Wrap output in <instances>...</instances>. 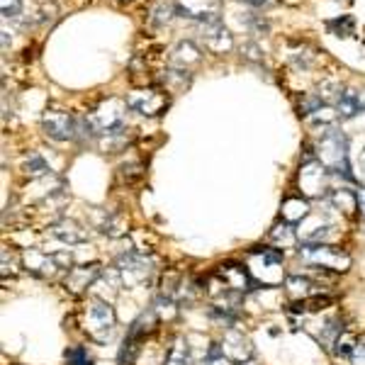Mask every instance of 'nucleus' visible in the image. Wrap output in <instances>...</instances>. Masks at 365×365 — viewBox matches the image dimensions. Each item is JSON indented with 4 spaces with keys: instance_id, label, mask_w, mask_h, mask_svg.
<instances>
[{
    "instance_id": "obj_1",
    "label": "nucleus",
    "mask_w": 365,
    "mask_h": 365,
    "mask_svg": "<svg viewBox=\"0 0 365 365\" xmlns=\"http://www.w3.org/2000/svg\"><path fill=\"white\" fill-rule=\"evenodd\" d=\"M314 156L329 173H343L348 181H353L351 163H348V141L334 127H326V132H321Z\"/></svg>"
},
{
    "instance_id": "obj_2",
    "label": "nucleus",
    "mask_w": 365,
    "mask_h": 365,
    "mask_svg": "<svg viewBox=\"0 0 365 365\" xmlns=\"http://www.w3.org/2000/svg\"><path fill=\"white\" fill-rule=\"evenodd\" d=\"M127 100L122 98H108L93 110L86 117V124L95 136H110L124 129V115H127Z\"/></svg>"
},
{
    "instance_id": "obj_3",
    "label": "nucleus",
    "mask_w": 365,
    "mask_h": 365,
    "mask_svg": "<svg viewBox=\"0 0 365 365\" xmlns=\"http://www.w3.org/2000/svg\"><path fill=\"white\" fill-rule=\"evenodd\" d=\"M300 258L312 263V266L334 268V271H348V266H351L348 253L338 251V248L329 246V243H302Z\"/></svg>"
},
{
    "instance_id": "obj_4",
    "label": "nucleus",
    "mask_w": 365,
    "mask_h": 365,
    "mask_svg": "<svg viewBox=\"0 0 365 365\" xmlns=\"http://www.w3.org/2000/svg\"><path fill=\"white\" fill-rule=\"evenodd\" d=\"M27 271L39 278H56L59 273L71 271V256L68 253H44V251H27L25 253Z\"/></svg>"
},
{
    "instance_id": "obj_5",
    "label": "nucleus",
    "mask_w": 365,
    "mask_h": 365,
    "mask_svg": "<svg viewBox=\"0 0 365 365\" xmlns=\"http://www.w3.org/2000/svg\"><path fill=\"white\" fill-rule=\"evenodd\" d=\"M86 329L95 341H108L115 329V309L105 300H93L86 309Z\"/></svg>"
},
{
    "instance_id": "obj_6",
    "label": "nucleus",
    "mask_w": 365,
    "mask_h": 365,
    "mask_svg": "<svg viewBox=\"0 0 365 365\" xmlns=\"http://www.w3.org/2000/svg\"><path fill=\"white\" fill-rule=\"evenodd\" d=\"M127 105L134 113L144 115V117H158L168 110L171 100L163 91H156V88H146V91H134L127 95Z\"/></svg>"
},
{
    "instance_id": "obj_7",
    "label": "nucleus",
    "mask_w": 365,
    "mask_h": 365,
    "mask_svg": "<svg viewBox=\"0 0 365 365\" xmlns=\"http://www.w3.org/2000/svg\"><path fill=\"white\" fill-rule=\"evenodd\" d=\"M117 273L122 278V285L124 288H139L141 283H146L151 275V261L146 256L136 251H129L120 258L117 263Z\"/></svg>"
},
{
    "instance_id": "obj_8",
    "label": "nucleus",
    "mask_w": 365,
    "mask_h": 365,
    "mask_svg": "<svg viewBox=\"0 0 365 365\" xmlns=\"http://www.w3.org/2000/svg\"><path fill=\"white\" fill-rule=\"evenodd\" d=\"M41 129L49 139L54 141H68L76 136L78 132V122L71 117L63 110H46L44 117H41Z\"/></svg>"
},
{
    "instance_id": "obj_9",
    "label": "nucleus",
    "mask_w": 365,
    "mask_h": 365,
    "mask_svg": "<svg viewBox=\"0 0 365 365\" xmlns=\"http://www.w3.org/2000/svg\"><path fill=\"white\" fill-rule=\"evenodd\" d=\"M176 5V15L188 20H198V23H210V20L219 18V0H173Z\"/></svg>"
},
{
    "instance_id": "obj_10",
    "label": "nucleus",
    "mask_w": 365,
    "mask_h": 365,
    "mask_svg": "<svg viewBox=\"0 0 365 365\" xmlns=\"http://www.w3.org/2000/svg\"><path fill=\"white\" fill-rule=\"evenodd\" d=\"M326 176H329V171L316 158L314 161H307L300 168V188L309 198H319V195L326 193Z\"/></svg>"
},
{
    "instance_id": "obj_11",
    "label": "nucleus",
    "mask_w": 365,
    "mask_h": 365,
    "mask_svg": "<svg viewBox=\"0 0 365 365\" xmlns=\"http://www.w3.org/2000/svg\"><path fill=\"white\" fill-rule=\"evenodd\" d=\"M222 351H224V356L234 363H243L253 356V346H251V341H248V336H243L241 331H236V329H231L224 334Z\"/></svg>"
},
{
    "instance_id": "obj_12",
    "label": "nucleus",
    "mask_w": 365,
    "mask_h": 365,
    "mask_svg": "<svg viewBox=\"0 0 365 365\" xmlns=\"http://www.w3.org/2000/svg\"><path fill=\"white\" fill-rule=\"evenodd\" d=\"M217 275L222 278L224 288L236 290V293H246V290H251V285H253V275L243 266H239V263H224V266H219Z\"/></svg>"
},
{
    "instance_id": "obj_13",
    "label": "nucleus",
    "mask_w": 365,
    "mask_h": 365,
    "mask_svg": "<svg viewBox=\"0 0 365 365\" xmlns=\"http://www.w3.org/2000/svg\"><path fill=\"white\" fill-rule=\"evenodd\" d=\"M103 275L98 263H91V266H78V268H71L66 273V285L71 293H83L86 288L95 285V280Z\"/></svg>"
},
{
    "instance_id": "obj_14",
    "label": "nucleus",
    "mask_w": 365,
    "mask_h": 365,
    "mask_svg": "<svg viewBox=\"0 0 365 365\" xmlns=\"http://www.w3.org/2000/svg\"><path fill=\"white\" fill-rule=\"evenodd\" d=\"M51 236L59 239L61 243H68V246H78V243L88 241V231L83 229L81 224H76L73 219H61L56 224H51Z\"/></svg>"
},
{
    "instance_id": "obj_15",
    "label": "nucleus",
    "mask_w": 365,
    "mask_h": 365,
    "mask_svg": "<svg viewBox=\"0 0 365 365\" xmlns=\"http://www.w3.org/2000/svg\"><path fill=\"white\" fill-rule=\"evenodd\" d=\"M200 59H203V54H200V49L195 46V41L190 39L178 41L171 51V66L183 68V71H190V66H195Z\"/></svg>"
},
{
    "instance_id": "obj_16",
    "label": "nucleus",
    "mask_w": 365,
    "mask_h": 365,
    "mask_svg": "<svg viewBox=\"0 0 365 365\" xmlns=\"http://www.w3.org/2000/svg\"><path fill=\"white\" fill-rule=\"evenodd\" d=\"M309 217V203L305 198H288L283 203V219L288 224H297Z\"/></svg>"
},
{
    "instance_id": "obj_17",
    "label": "nucleus",
    "mask_w": 365,
    "mask_h": 365,
    "mask_svg": "<svg viewBox=\"0 0 365 365\" xmlns=\"http://www.w3.org/2000/svg\"><path fill=\"white\" fill-rule=\"evenodd\" d=\"M329 200L336 210H341V212H346V214H353L358 210V193H353V190H346V188L334 190Z\"/></svg>"
},
{
    "instance_id": "obj_18",
    "label": "nucleus",
    "mask_w": 365,
    "mask_h": 365,
    "mask_svg": "<svg viewBox=\"0 0 365 365\" xmlns=\"http://www.w3.org/2000/svg\"><path fill=\"white\" fill-rule=\"evenodd\" d=\"M95 229L100 234H108V236H120L124 231V222L120 219L117 214L113 212H100V217L95 219Z\"/></svg>"
},
{
    "instance_id": "obj_19",
    "label": "nucleus",
    "mask_w": 365,
    "mask_h": 365,
    "mask_svg": "<svg viewBox=\"0 0 365 365\" xmlns=\"http://www.w3.org/2000/svg\"><path fill=\"white\" fill-rule=\"evenodd\" d=\"M166 365H193V358H190V346L185 338H178L171 346L166 358Z\"/></svg>"
},
{
    "instance_id": "obj_20",
    "label": "nucleus",
    "mask_w": 365,
    "mask_h": 365,
    "mask_svg": "<svg viewBox=\"0 0 365 365\" xmlns=\"http://www.w3.org/2000/svg\"><path fill=\"white\" fill-rule=\"evenodd\" d=\"M326 27H329L331 34H336V37H351L353 32H356V20L351 18V15H341V18H336V20H329L326 23Z\"/></svg>"
},
{
    "instance_id": "obj_21",
    "label": "nucleus",
    "mask_w": 365,
    "mask_h": 365,
    "mask_svg": "<svg viewBox=\"0 0 365 365\" xmlns=\"http://www.w3.org/2000/svg\"><path fill=\"white\" fill-rule=\"evenodd\" d=\"M288 293L297 300L312 297V283L307 278H297V275H290L288 278Z\"/></svg>"
},
{
    "instance_id": "obj_22",
    "label": "nucleus",
    "mask_w": 365,
    "mask_h": 365,
    "mask_svg": "<svg viewBox=\"0 0 365 365\" xmlns=\"http://www.w3.org/2000/svg\"><path fill=\"white\" fill-rule=\"evenodd\" d=\"M271 241L278 243V246H293L295 243V229L288 224V222H283V224L273 226L271 229Z\"/></svg>"
},
{
    "instance_id": "obj_23",
    "label": "nucleus",
    "mask_w": 365,
    "mask_h": 365,
    "mask_svg": "<svg viewBox=\"0 0 365 365\" xmlns=\"http://www.w3.org/2000/svg\"><path fill=\"white\" fill-rule=\"evenodd\" d=\"M25 173H30V176H46L49 173V166H46V161L39 156V153L32 151L30 156H25V163H23Z\"/></svg>"
},
{
    "instance_id": "obj_24",
    "label": "nucleus",
    "mask_w": 365,
    "mask_h": 365,
    "mask_svg": "<svg viewBox=\"0 0 365 365\" xmlns=\"http://www.w3.org/2000/svg\"><path fill=\"white\" fill-rule=\"evenodd\" d=\"M356 343H358L356 336L348 334V331H343V334L338 336L336 343H334V353H336L338 358H351V353H353V348H356Z\"/></svg>"
},
{
    "instance_id": "obj_25",
    "label": "nucleus",
    "mask_w": 365,
    "mask_h": 365,
    "mask_svg": "<svg viewBox=\"0 0 365 365\" xmlns=\"http://www.w3.org/2000/svg\"><path fill=\"white\" fill-rule=\"evenodd\" d=\"M66 361L68 365H95L93 358L88 356V351L83 346H73L66 351Z\"/></svg>"
},
{
    "instance_id": "obj_26",
    "label": "nucleus",
    "mask_w": 365,
    "mask_h": 365,
    "mask_svg": "<svg viewBox=\"0 0 365 365\" xmlns=\"http://www.w3.org/2000/svg\"><path fill=\"white\" fill-rule=\"evenodd\" d=\"M171 13H176V5L173 3H168V5H158V8H153V18H151V23L153 25H166L168 20L173 18Z\"/></svg>"
},
{
    "instance_id": "obj_27",
    "label": "nucleus",
    "mask_w": 365,
    "mask_h": 365,
    "mask_svg": "<svg viewBox=\"0 0 365 365\" xmlns=\"http://www.w3.org/2000/svg\"><path fill=\"white\" fill-rule=\"evenodd\" d=\"M0 10H3L5 20H15L23 13V0H0Z\"/></svg>"
},
{
    "instance_id": "obj_28",
    "label": "nucleus",
    "mask_w": 365,
    "mask_h": 365,
    "mask_svg": "<svg viewBox=\"0 0 365 365\" xmlns=\"http://www.w3.org/2000/svg\"><path fill=\"white\" fill-rule=\"evenodd\" d=\"M231 361L224 356V351H222V346H212L210 348V353L205 356L203 365H229Z\"/></svg>"
},
{
    "instance_id": "obj_29",
    "label": "nucleus",
    "mask_w": 365,
    "mask_h": 365,
    "mask_svg": "<svg viewBox=\"0 0 365 365\" xmlns=\"http://www.w3.org/2000/svg\"><path fill=\"white\" fill-rule=\"evenodd\" d=\"M351 363L353 365H365V338H358L356 348L351 353Z\"/></svg>"
},
{
    "instance_id": "obj_30",
    "label": "nucleus",
    "mask_w": 365,
    "mask_h": 365,
    "mask_svg": "<svg viewBox=\"0 0 365 365\" xmlns=\"http://www.w3.org/2000/svg\"><path fill=\"white\" fill-rule=\"evenodd\" d=\"M241 54H243V59H248V61H261V59H263V56H261V49H258L256 44H243Z\"/></svg>"
},
{
    "instance_id": "obj_31",
    "label": "nucleus",
    "mask_w": 365,
    "mask_h": 365,
    "mask_svg": "<svg viewBox=\"0 0 365 365\" xmlns=\"http://www.w3.org/2000/svg\"><path fill=\"white\" fill-rule=\"evenodd\" d=\"M241 3L251 5V8H268V5H271L273 0H241Z\"/></svg>"
},
{
    "instance_id": "obj_32",
    "label": "nucleus",
    "mask_w": 365,
    "mask_h": 365,
    "mask_svg": "<svg viewBox=\"0 0 365 365\" xmlns=\"http://www.w3.org/2000/svg\"><path fill=\"white\" fill-rule=\"evenodd\" d=\"M358 210H363V217H365V190L358 193Z\"/></svg>"
},
{
    "instance_id": "obj_33",
    "label": "nucleus",
    "mask_w": 365,
    "mask_h": 365,
    "mask_svg": "<svg viewBox=\"0 0 365 365\" xmlns=\"http://www.w3.org/2000/svg\"><path fill=\"white\" fill-rule=\"evenodd\" d=\"M361 168H363V176H365V151L361 153Z\"/></svg>"
}]
</instances>
